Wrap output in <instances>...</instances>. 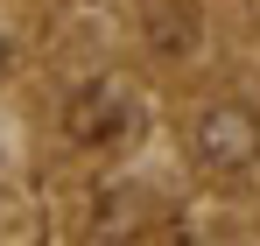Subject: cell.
<instances>
[{
  "label": "cell",
  "instance_id": "6da1fadb",
  "mask_svg": "<svg viewBox=\"0 0 260 246\" xmlns=\"http://www.w3.org/2000/svg\"><path fill=\"white\" fill-rule=\"evenodd\" d=\"M134 91L120 78H91L71 91V106H63V127H71V141L78 148H106V141H120V134H134Z\"/></svg>",
  "mask_w": 260,
  "mask_h": 246
},
{
  "label": "cell",
  "instance_id": "3957f363",
  "mask_svg": "<svg viewBox=\"0 0 260 246\" xmlns=\"http://www.w3.org/2000/svg\"><path fill=\"white\" fill-rule=\"evenodd\" d=\"M148 21H155V42H162V49H190V28H176V21L162 14V7H155Z\"/></svg>",
  "mask_w": 260,
  "mask_h": 246
},
{
  "label": "cell",
  "instance_id": "7a4b0ae2",
  "mask_svg": "<svg viewBox=\"0 0 260 246\" xmlns=\"http://www.w3.org/2000/svg\"><path fill=\"white\" fill-rule=\"evenodd\" d=\"M197 155L225 176H239V169L260 162V113L253 106H239V99H218L197 113Z\"/></svg>",
  "mask_w": 260,
  "mask_h": 246
}]
</instances>
